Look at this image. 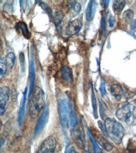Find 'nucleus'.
I'll return each instance as SVG.
<instances>
[{"label": "nucleus", "mask_w": 136, "mask_h": 153, "mask_svg": "<svg viewBox=\"0 0 136 153\" xmlns=\"http://www.w3.org/2000/svg\"><path fill=\"white\" fill-rule=\"evenodd\" d=\"M98 125H99V127L100 128V129L102 130V131L103 132V134H104L105 136H107V133H106V131L104 124H103V123H102L101 121H98Z\"/></svg>", "instance_id": "obj_28"}, {"label": "nucleus", "mask_w": 136, "mask_h": 153, "mask_svg": "<svg viewBox=\"0 0 136 153\" xmlns=\"http://www.w3.org/2000/svg\"><path fill=\"white\" fill-rule=\"evenodd\" d=\"M62 76L67 82L72 83L74 81V75L72 72L67 66H64L62 70Z\"/></svg>", "instance_id": "obj_12"}, {"label": "nucleus", "mask_w": 136, "mask_h": 153, "mask_svg": "<svg viewBox=\"0 0 136 153\" xmlns=\"http://www.w3.org/2000/svg\"><path fill=\"white\" fill-rule=\"evenodd\" d=\"M68 3L71 5L75 13H79L80 11L81 5L79 3H77L75 1H69Z\"/></svg>", "instance_id": "obj_21"}, {"label": "nucleus", "mask_w": 136, "mask_h": 153, "mask_svg": "<svg viewBox=\"0 0 136 153\" xmlns=\"http://www.w3.org/2000/svg\"><path fill=\"white\" fill-rule=\"evenodd\" d=\"M126 4V1H122V0H117L115 1L113 4V8L115 12L119 13L124 9Z\"/></svg>", "instance_id": "obj_15"}, {"label": "nucleus", "mask_w": 136, "mask_h": 153, "mask_svg": "<svg viewBox=\"0 0 136 153\" xmlns=\"http://www.w3.org/2000/svg\"><path fill=\"white\" fill-rule=\"evenodd\" d=\"M97 141L102 147L106 151H110L113 149L112 145L108 141V140L104 136H103V135L99 134L97 136Z\"/></svg>", "instance_id": "obj_13"}, {"label": "nucleus", "mask_w": 136, "mask_h": 153, "mask_svg": "<svg viewBox=\"0 0 136 153\" xmlns=\"http://www.w3.org/2000/svg\"><path fill=\"white\" fill-rule=\"evenodd\" d=\"M115 23V20L113 16H110L109 18V27L111 28L114 27V25Z\"/></svg>", "instance_id": "obj_25"}, {"label": "nucleus", "mask_w": 136, "mask_h": 153, "mask_svg": "<svg viewBox=\"0 0 136 153\" xmlns=\"http://www.w3.org/2000/svg\"><path fill=\"white\" fill-rule=\"evenodd\" d=\"M15 62V55L13 52H10L8 53V55L6 56L5 62L6 66H7V68H8L10 70H11L14 66Z\"/></svg>", "instance_id": "obj_14"}, {"label": "nucleus", "mask_w": 136, "mask_h": 153, "mask_svg": "<svg viewBox=\"0 0 136 153\" xmlns=\"http://www.w3.org/2000/svg\"><path fill=\"white\" fill-rule=\"evenodd\" d=\"M65 153H77V152L74 148V146H72V145H68L66 148Z\"/></svg>", "instance_id": "obj_24"}, {"label": "nucleus", "mask_w": 136, "mask_h": 153, "mask_svg": "<svg viewBox=\"0 0 136 153\" xmlns=\"http://www.w3.org/2000/svg\"><path fill=\"white\" fill-rule=\"evenodd\" d=\"M88 136L90 137V141H91L92 142V144L93 145V147H94V152L95 153H100L101 152V150L100 149V148L99 147L98 144H97V142L95 141V140L94 137V136H92V134H91V132H90V131H88Z\"/></svg>", "instance_id": "obj_19"}, {"label": "nucleus", "mask_w": 136, "mask_h": 153, "mask_svg": "<svg viewBox=\"0 0 136 153\" xmlns=\"http://www.w3.org/2000/svg\"><path fill=\"white\" fill-rule=\"evenodd\" d=\"M56 147V141L54 136H48L42 142L37 153H54Z\"/></svg>", "instance_id": "obj_5"}, {"label": "nucleus", "mask_w": 136, "mask_h": 153, "mask_svg": "<svg viewBox=\"0 0 136 153\" xmlns=\"http://www.w3.org/2000/svg\"><path fill=\"white\" fill-rule=\"evenodd\" d=\"M1 2H2V1H0V3H1Z\"/></svg>", "instance_id": "obj_30"}, {"label": "nucleus", "mask_w": 136, "mask_h": 153, "mask_svg": "<svg viewBox=\"0 0 136 153\" xmlns=\"http://www.w3.org/2000/svg\"><path fill=\"white\" fill-rule=\"evenodd\" d=\"M100 91L101 92L102 96H104V95L106 94V88H105V84L103 82H102L101 85L100 86Z\"/></svg>", "instance_id": "obj_27"}, {"label": "nucleus", "mask_w": 136, "mask_h": 153, "mask_svg": "<svg viewBox=\"0 0 136 153\" xmlns=\"http://www.w3.org/2000/svg\"><path fill=\"white\" fill-rule=\"evenodd\" d=\"M111 94L115 97V100L119 101L121 100L122 95L124 94V90L122 87L119 84H113L111 89Z\"/></svg>", "instance_id": "obj_10"}, {"label": "nucleus", "mask_w": 136, "mask_h": 153, "mask_svg": "<svg viewBox=\"0 0 136 153\" xmlns=\"http://www.w3.org/2000/svg\"><path fill=\"white\" fill-rule=\"evenodd\" d=\"M6 71H7V66H6L5 60L0 58V81L4 78Z\"/></svg>", "instance_id": "obj_16"}, {"label": "nucleus", "mask_w": 136, "mask_h": 153, "mask_svg": "<svg viewBox=\"0 0 136 153\" xmlns=\"http://www.w3.org/2000/svg\"><path fill=\"white\" fill-rule=\"evenodd\" d=\"M104 126L107 135L116 144L122 143L125 134V129L123 126L114 119L107 118L105 120Z\"/></svg>", "instance_id": "obj_1"}, {"label": "nucleus", "mask_w": 136, "mask_h": 153, "mask_svg": "<svg viewBox=\"0 0 136 153\" xmlns=\"http://www.w3.org/2000/svg\"><path fill=\"white\" fill-rule=\"evenodd\" d=\"M133 17H134V12L131 10H128L126 11L124 13V14H123V18H124L126 20H131L133 18Z\"/></svg>", "instance_id": "obj_22"}, {"label": "nucleus", "mask_w": 136, "mask_h": 153, "mask_svg": "<svg viewBox=\"0 0 136 153\" xmlns=\"http://www.w3.org/2000/svg\"><path fill=\"white\" fill-rule=\"evenodd\" d=\"M48 108L47 106H45V109L43 110V114H42V116L39 119L38 122L36 126L35 127V135H38L40 134L42 132V130L43 129L44 127L46 124L47 122V120L48 118Z\"/></svg>", "instance_id": "obj_9"}, {"label": "nucleus", "mask_w": 136, "mask_h": 153, "mask_svg": "<svg viewBox=\"0 0 136 153\" xmlns=\"http://www.w3.org/2000/svg\"><path fill=\"white\" fill-rule=\"evenodd\" d=\"M1 48H2V43H1V40H0V50H1Z\"/></svg>", "instance_id": "obj_29"}, {"label": "nucleus", "mask_w": 136, "mask_h": 153, "mask_svg": "<svg viewBox=\"0 0 136 153\" xmlns=\"http://www.w3.org/2000/svg\"><path fill=\"white\" fill-rule=\"evenodd\" d=\"M10 97V89L8 87H0V114L5 111V107Z\"/></svg>", "instance_id": "obj_8"}, {"label": "nucleus", "mask_w": 136, "mask_h": 153, "mask_svg": "<svg viewBox=\"0 0 136 153\" xmlns=\"http://www.w3.org/2000/svg\"><path fill=\"white\" fill-rule=\"evenodd\" d=\"M73 139L76 145L80 149L85 148V140L84 132L80 127H77L74 129L73 132Z\"/></svg>", "instance_id": "obj_6"}, {"label": "nucleus", "mask_w": 136, "mask_h": 153, "mask_svg": "<svg viewBox=\"0 0 136 153\" xmlns=\"http://www.w3.org/2000/svg\"><path fill=\"white\" fill-rule=\"evenodd\" d=\"M58 109L60 124L64 128H67L69 120V106L67 99H63L58 102Z\"/></svg>", "instance_id": "obj_3"}, {"label": "nucleus", "mask_w": 136, "mask_h": 153, "mask_svg": "<svg viewBox=\"0 0 136 153\" xmlns=\"http://www.w3.org/2000/svg\"><path fill=\"white\" fill-rule=\"evenodd\" d=\"M70 125L72 126V128H74L75 126L78 123V120H77V114L75 113V111H74V109H71L70 113Z\"/></svg>", "instance_id": "obj_18"}, {"label": "nucleus", "mask_w": 136, "mask_h": 153, "mask_svg": "<svg viewBox=\"0 0 136 153\" xmlns=\"http://www.w3.org/2000/svg\"><path fill=\"white\" fill-rule=\"evenodd\" d=\"M63 19V13L62 11H58L55 12L54 16V20L56 27H58L61 24Z\"/></svg>", "instance_id": "obj_17"}, {"label": "nucleus", "mask_w": 136, "mask_h": 153, "mask_svg": "<svg viewBox=\"0 0 136 153\" xmlns=\"http://www.w3.org/2000/svg\"><path fill=\"white\" fill-rule=\"evenodd\" d=\"M20 27H21V29H22V30L23 31V33L24 34L25 36V33L26 34L28 33V30L27 29V25H26L23 22H22L21 25H20Z\"/></svg>", "instance_id": "obj_26"}, {"label": "nucleus", "mask_w": 136, "mask_h": 153, "mask_svg": "<svg viewBox=\"0 0 136 153\" xmlns=\"http://www.w3.org/2000/svg\"><path fill=\"white\" fill-rule=\"evenodd\" d=\"M135 107L131 104H126L123 105L116 112V117L122 122H128L133 116Z\"/></svg>", "instance_id": "obj_4"}, {"label": "nucleus", "mask_w": 136, "mask_h": 153, "mask_svg": "<svg viewBox=\"0 0 136 153\" xmlns=\"http://www.w3.org/2000/svg\"><path fill=\"white\" fill-rule=\"evenodd\" d=\"M96 10V3L95 1H90L86 11V19L88 22H91L94 17Z\"/></svg>", "instance_id": "obj_11"}, {"label": "nucleus", "mask_w": 136, "mask_h": 153, "mask_svg": "<svg viewBox=\"0 0 136 153\" xmlns=\"http://www.w3.org/2000/svg\"><path fill=\"white\" fill-rule=\"evenodd\" d=\"M25 100H26V93L25 92L23 97L22 99V104H21V107H20V111H19V123H20V124H22V119H23V117Z\"/></svg>", "instance_id": "obj_20"}, {"label": "nucleus", "mask_w": 136, "mask_h": 153, "mask_svg": "<svg viewBox=\"0 0 136 153\" xmlns=\"http://www.w3.org/2000/svg\"><path fill=\"white\" fill-rule=\"evenodd\" d=\"M82 25L83 23L80 19H75L68 23L66 28V33L70 36L77 34L81 30Z\"/></svg>", "instance_id": "obj_7"}, {"label": "nucleus", "mask_w": 136, "mask_h": 153, "mask_svg": "<svg viewBox=\"0 0 136 153\" xmlns=\"http://www.w3.org/2000/svg\"><path fill=\"white\" fill-rule=\"evenodd\" d=\"M92 105H93L95 116V117H97V116H96V114H97V103H96V99H95V94H94V91H92Z\"/></svg>", "instance_id": "obj_23"}, {"label": "nucleus", "mask_w": 136, "mask_h": 153, "mask_svg": "<svg viewBox=\"0 0 136 153\" xmlns=\"http://www.w3.org/2000/svg\"><path fill=\"white\" fill-rule=\"evenodd\" d=\"M45 104V93L41 88L36 87L31 99L29 107V114L32 119H36Z\"/></svg>", "instance_id": "obj_2"}]
</instances>
